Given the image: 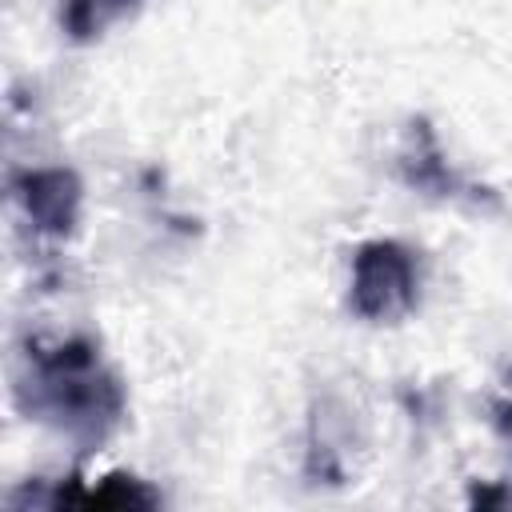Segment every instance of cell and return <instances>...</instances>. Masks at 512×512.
<instances>
[{"label": "cell", "instance_id": "7a4b0ae2", "mask_svg": "<svg viewBox=\"0 0 512 512\" xmlns=\"http://www.w3.org/2000/svg\"><path fill=\"white\" fill-rule=\"evenodd\" d=\"M420 296V268H416V252L404 248L400 240H368L356 248L352 256V312L372 320V324H388L412 312Z\"/></svg>", "mask_w": 512, "mask_h": 512}, {"label": "cell", "instance_id": "8992f818", "mask_svg": "<svg viewBox=\"0 0 512 512\" xmlns=\"http://www.w3.org/2000/svg\"><path fill=\"white\" fill-rule=\"evenodd\" d=\"M140 0H68L60 12V24L68 32V40L88 44L96 36H104L112 24H120L128 12H136Z\"/></svg>", "mask_w": 512, "mask_h": 512}, {"label": "cell", "instance_id": "6da1fadb", "mask_svg": "<svg viewBox=\"0 0 512 512\" xmlns=\"http://www.w3.org/2000/svg\"><path fill=\"white\" fill-rule=\"evenodd\" d=\"M24 408L84 448L104 444L124 420V388L92 340L32 344L20 380Z\"/></svg>", "mask_w": 512, "mask_h": 512}, {"label": "cell", "instance_id": "5b68a950", "mask_svg": "<svg viewBox=\"0 0 512 512\" xmlns=\"http://www.w3.org/2000/svg\"><path fill=\"white\" fill-rule=\"evenodd\" d=\"M52 508H160V492L128 472H108L96 484H60L56 496H48Z\"/></svg>", "mask_w": 512, "mask_h": 512}, {"label": "cell", "instance_id": "3957f363", "mask_svg": "<svg viewBox=\"0 0 512 512\" xmlns=\"http://www.w3.org/2000/svg\"><path fill=\"white\" fill-rule=\"evenodd\" d=\"M16 200L36 232L72 236L84 208V184L72 168H28L16 176Z\"/></svg>", "mask_w": 512, "mask_h": 512}, {"label": "cell", "instance_id": "277c9868", "mask_svg": "<svg viewBox=\"0 0 512 512\" xmlns=\"http://www.w3.org/2000/svg\"><path fill=\"white\" fill-rule=\"evenodd\" d=\"M400 176L408 188L436 200H476V184H468L444 156L428 120H416L408 132V148L400 152Z\"/></svg>", "mask_w": 512, "mask_h": 512}]
</instances>
